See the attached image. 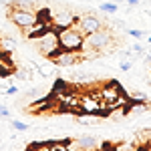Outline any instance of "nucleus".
I'll return each instance as SVG.
<instances>
[{"mask_svg": "<svg viewBox=\"0 0 151 151\" xmlns=\"http://www.w3.org/2000/svg\"><path fill=\"white\" fill-rule=\"evenodd\" d=\"M99 10L101 12H105V14H115V12H119V4L117 2H103L101 6H99Z\"/></svg>", "mask_w": 151, "mask_h": 151, "instance_id": "nucleus-13", "label": "nucleus"}, {"mask_svg": "<svg viewBox=\"0 0 151 151\" xmlns=\"http://www.w3.org/2000/svg\"><path fill=\"white\" fill-rule=\"evenodd\" d=\"M131 67H133V60H131V58H125V60H121V65H119V69L123 70V73L131 70Z\"/></svg>", "mask_w": 151, "mask_h": 151, "instance_id": "nucleus-16", "label": "nucleus"}, {"mask_svg": "<svg viewBox=\"0 0 151 151\" xmlns=\"http://www.w3.org/2000/svg\"><path fill=\"white\" fill-rule=\"evenodd\" d=\"M0 117H4V119H8V117H10V111H8L2 103H0Z\"/></svg>", "mask_w": 151, "mask_h": 151, "instance_id": "nucleus-20", "label": "nucleus"}, {"mask_svg": "<svg viewBox=\"0 0 151 151\" xmlns=\"http://www.w3.org/2000/svg\"><path fill=\"white\" fill-rule=\"evenodd\" d=\"M50 60L55 65H58V67H63V69H69V67H75L81 60V55H79V50H63L60 48Z\"/></svg>", "mask_w": 151, "mask_h": 151, "instance_id": "nucleus-7", "label": "nucleus"}, {"mask_svg": "<svg viewBox=\"0 0 151 151\" xmlns=\"http://www.w3.org/2000/svg\"><path fill=\"white\" fill-rule=\"evenodd\" d=\"M12 129H16V131H26L28 129V125L26 123H22V121H10Z\"/></svg>", "mask_w": 151, "mask_h": 151, "instance_id": "nucleus-17", "label": "nucleus"}, {"mask_svg": "<svg viewBox=\"0 0 151 151\" xmlns=\"http://www.w3.org/2000/svg\"><path fill=\"white\" fill-rule=\"evenodd\" d=\"M16 77L22 79V81H28L30 79V73H28V69H18L16 70Z\"/></svg>", "mask_w": 151, "mask_h": 151, "instance_id": "nucleus-18", "label": "nucleus"}, {"mask_svg": "<svg viewBox=\"0 0 151 151\" xmlns=\"http://www.w3.org/2000/svg\"><path fill=\"white\" fill-rule=\"evenodd\" d=\"M113 45V35H111V30H107V28H99V30H95L91 35H87L83 38V47L87 48H95V50H99V52H103L107 48H111Z\"/></svg>", "mask_w": 151, "mask_h": 151, "instance_id": "nucleus-3", "label": "nucleus"}, {"mask_svg": "<svg viewBox=\"0 0 151 151\" xmlns=\"http://www.w3.org/2000/svg\"><path fill=\"white\" fill-rule=\"evenodd\" d=\"M75 145H77V149H95V147H99V143H97V139H95L93 135H85V137H81Z\"/></svg>", "mask_w": 151, "mask_h": 151, "instance_id": "nucleus-10", "label": "nucleus"}, {"mask_svg": "<svg viewBox=\"0 0 151 151\" xmlns=\"http://www.w3.org/2000/svg\"><path fill=\"white\" fill-rule=\"evenodd\" d=\"M50 26L52 28H65V26H70V24H75V20H77V16L73 14V12L69 10V8H65V6H60V8H57V10L50 12Z\"/></svg>", "mask_w": 151, "mask_h": 151, "instance_id": "nucleus-6", "label": "nucleus"}, {"mask_svg": "<svg viewBox=\"0 0 151 151\" xmlns=\"http://www.w3.org/2000/svg\"><path fill=\"white\" fill-rule=\"evenodd\" d=\"M6 93H8V95H14V93H18V87H8V89H6Z\"/></svg>", "mask_w": 151, "mask_h": 151, "instance_id": "nucleus-22", "label": "nucleus"}, {"mask_svg": "<svg viewBox=\"0 0 151 151\" xmlns=\"http://www.w3.org/2000/svg\"><path fill=\"white\" fill-rule=\"evenodd\" d=\"M147 40H149V42H151V36H149V38H147Z\"/></svg>", "mask_w": 151, "mask_h": 151, "instance_id": "nucleus-24", "label": "nucleus"}, {"mask_svg": "<svg viewBox=\"0 0 151 151\" xmlns=\"http://www.w3.org/2000/svg\"><path fill=\"white\" fill-rule=\"evenodd\" d=\"M16 48V42L12 40V38H8V36H0V50L2 52H12Z\"/></svg>", "mask_w": 151, "mask_h": 151, "instance_id": "nucleus-12", "label": "nucleus"}, {"mask_svg": "<svg viewBox=\"0 0 151 151\" xmlns=\"http://www.w3.org/2000/svg\"><path fill=\"white\" fill-rule=\"evenodd\" d=\"M121 93H123V91H121V89H119V85L113 81V83H109L107 87H103V89L99 91V97L103 99L105 107H109V105L113 103V101H115V99H117V97H119Z\"/></svg>", "mask_w": 151, "mask_h": 151, "instance_id": "nucleus-8", "label": "nucleus"}, {"mask_svg": "<svg viewBox=\"0 0 151 151\" xmlns=\"http://www.w3.org/2000/svg\"><path fill=\"white\" fill-rule=\"evenodd\" d=\"M131 36H135V38H141V36H145V30H137V28H129L127 30Z\"/></svg>", "mask_w": 151, "mask_h": 151, "instance_id": "nucleus-19", "label": "nucleus"}, {"mask_svg": "<svg viewBox=\"0 0 151 151\" xmlns=\"http://www.w3.org/2000/svg\"><path fill=\"white\" fill-rule=\"evenodd\" d=\"M57 38H58V47L63 50H79L83 47V38L85 36L70 24V26H65V28H58Z\"/></svg>", "mask_w": 151, "mask_h": 151, "instance_id": "nucleus-2", "label": "nucleus"}, {"mask_svg": "<svg viewBox=\"0 0 151 151\" xmlns=\"http://www.w3.org/2000/svg\"><path fill=\"white\" fill-rule=\"evenodd\" d=\"M125 2H127L131 8H133V6H137V4H141V0H125Z\"/></svg>", "mask_w": 151, "mask_h": 151, "instance_id": "nucleus-21", "label": "nucleus"}, {"mask_svg": "<svg viewBox=\"0 0 151 151\" xmlns=\"http://www.w3.org/2000/svg\"><path fill=\"white\" fill-rule=\"evenodd\" d=\"M10 8H20V10H32L36 12V6L32 0H14L10 2Z\"/></svg>", "mask_w": 151, "mask_h": 151, "instance_id": "nucleus-11", "label": "nucleus"}, {"mask_svg": "<svg viewBox=\"0 0 151 151\" xmlns=\"http://www.w3.org/2000/svg\"><path fill=\"white\" fill-rule=\"evenodd\" d=\"M83 36L91 35L95 30H99V28H103V20L95 14V12H87V14H81V16H77V20L73 24Z\"/></svg>", "mask_w": 151, "mask_h": 151, "instance_id": "nucleus-4", "label": "nucleus"}, {"mask_svg": "<svg viewBox=\"0 0 151 151\" xmlns=\"http://www.w3.org/2000/svg\"><path fill=\"white\" fill-rule=\"evenodd\" d=\"M77 121L81 123V125H99L101 123V115H97V113H79L77 117Z\"/></svg>", "mask_w": 151, "mask_h": 151, "instance_id": "nucleus-9", "label": "nucleus"}, {"mask_svg": "<svg viewBox=\"0 0 151 151\" xmlns=\"http://www.w3.org/2000/svg\"><path fill=\"white\" fill-rule=\"evenodd\" d=\"M113 2H117V4H119V2H125V0H113Z\"/></svg>", "mask_w": 151, "mask_h": 151, "instance_id": "nucleus-23", "label": "nucleus"}, {"mask_svg": "<svg viewBox=\"0 0 151 151\" xmlns=\"http://www.w3.org/2000/svg\"><path fill=\"white\" fill-rule=\"evenodd\" d=\"M131 101H137V103H147V95L141 93V91H135L131 95Z\"/></svg>", "mask_w": 151, "mask_h": 151, "instance_id": "nucleus-14", "label": "nucleus"}, {"mask_svg": "<svg viewBox=\"0 0 151 151\" xmlns=\"http://www.w3.org/2000/svg\"><path fill=\"white\" fill-rule=\"evenodd\" d=\"M30 40L36 45L38 52L45 55V57H48V58H52L58 50H60V47H58V38H57V28H50V26H48L47 30H42L38 36H32Z\"/></svg>", "mask_w": 151, "mask_h": 151, "instance_id": "nucleus-1", "label": "nucleus"}, {"mask_svg": "<svg viewBox=\"0 0 151 151\" xmlns=\"http://www.w3.org/2000/svg\"><path fill=\"white\" fill-rule=\"evenodd\" d=\"M131 50H133V52H135V55H137V57H143V55H145V52H147V50H145V47H143V45H141V42H135V45H133V47H131Z\"/></svg>", "mask_w": 151, "mask_h": 151, "instance_id": "nucleus-15", "label": "nucleus"}, {"mask_svg": "<svg viewBox=\"0 0 151 151\" xmlns=\"http://www.w3.org/2000/svg\"><path fill=\"white\" fill-rule=\"evenodd\" d=\"M8 18H10L12 24H16L18 28H28L38 20V14L32 10H20V8H10L8 10Z\"/></svg>", "mask_w": 151, "mask_h": 151, "instance_id": "nucleus-5", "label": "nucleus"}]
</instances>
